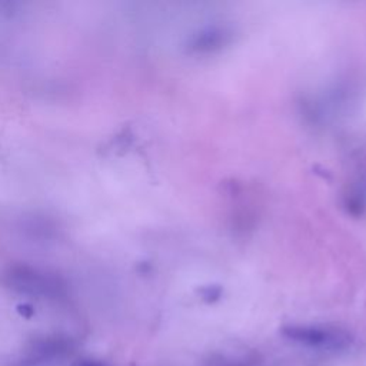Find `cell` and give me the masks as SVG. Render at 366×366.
Returning <instances> with one entry per match:
<instances>
[{"label": "cell", "mask_w": 366, "mask_h": 366, "mask_svg": "<svg viewBox=\"0 0 366 366\" xmlns=\"http://www.w3.org/2000/svg\"><path fill=\"white\" fill-rule=\"evenodd\" d=\"M282 335L294 342L318 349H338L351 342L349 337L341 331L316 326H286L282 329Z\"/></svg>", "instance_id": "obj_1"}, {"label": "cell", "mask_w": 366, "mask_h": 366, "mask_svg": "<svg viewBox=\"0 0 366 366\" xmlns=\"http://www.w3.org/2000/svg\"><path fill=\"white\" fill-rule=\"evenodd\" d=\"M16 311H18V313H19L20 316H23V318H26V319H30V318L34 315V309H33V306L29 305V304H20V305L16 308Z\"/></svg>", "instance_id": "obj_2"}, {"label": "cell", "mask_w": 366, "mask_h": 366, "mask_svg": "<svg viewBox=\"0 0 366 366\" xmlns=\"http://www.w3.org/2000/svg\"><path fill=\"white\" fill-rule=\"evenodd\" d=\"M72 366H104L103 363H99L96 360H89V359H79L76 360L75 363H73Z\"/></svg>", "instance_id": "obj_3"}, {"label": "cell", "mask_w": 366, "mask_h": 366, "mask_svg": "<svg viewBox=\"0 0 366 366\" xmlns=\"http://www.w3.org/2000/svg\"><path fill=\"white\" fill-rule=\"evenodd\" d=\"M133 366H135V365H133Z\"/></svg>", "instance_id": "obj_4"}]
</instances>
